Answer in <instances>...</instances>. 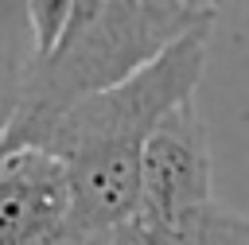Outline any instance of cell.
Here are the masks:
<instances>
[{
	"label": "cell",
	"instance_id": "cell-1",
	"mask_svg": "<svg viewBox=\"0 0 249 245\" xmlns=\"http://www.w3.org/2000/svg\"><path fill=\"white\" fill-rule=\"evenodd\" d=\"M206 43L210 27L183 35L128 82L66 109L35 140V152L58 159L66 175L70 210L62 241L132 218L140 148L167 109L195 101L206 70Z\"/></svg>",
	"mask_w": 249,
	"mask_h": 245
},
{
	"label": "cell",
	"instance_id": "cell-2",
	"mask_svg": "<svg viewBox=\"0 0 249 245\" xmlns=\"http://www.w3.org/2000/svg\"><path fill=\"white\" fill-rule=\"evenodd\" d=\"M218 4L206 0H70L62 39L47 58H23L19 109L0 140V156L35 140L78 101L97 97L191 31L214 27Z\"/></svg>",
	"mask_w": 249,
	"mask_h": 245
},
{
	"label": "cell",
	"instance_id": "cell-3",
	"mask_svg": "<svg viewBox=\"0 0 249 245\" xmlns=\"http://www.w3.org/2000/svg\"><path fill=\"white\" fill-rule=\"evenodd\" d=\"M210 148L195 101L167 109L140 148V175H136V218L152 222L167 237L179 222L210 202Z\"/></svg>",
	"mask_w": 249,
	"mask_h": 245
},
{
	"label": "cell",
	"instance_id": "cell-4",
	"mask_svg": "<svg viewBox=\"0 0 249 245\" xmlns=\"http://www.w3.org/2000/svg\"><path fill=\"white\" fill-rule=\"evenodd\" d=\"M66 175L47 152L0 156V245H58L66 229Z\"/></svg>",
	"mask_w": 249,
	"mask_h": 245
},
{
	"label": "cell",
	"instance_id": "cell-5",
	"mask_svg": "<svg viewBox=\"0 0 249 245\" xmlns=\"http://www.w3.org/2000/svg\"><path fill=\"white\" fill-rule=\"evenodd\" d=\"M171 245H249V222L241 210L210 198L179 222Z\"/></svg>",
	"mask_w": 249,
	"mask_h": 245
},
{
	"label": "cell",
	"instance_id": "cell-6",
	"mask_svg": "<svg viewBox=\"0 0 249 245\" xmlns=\"http://www.w3.org/2000/svg\"><path fill=\"white\" fill-rule=\"evenodd\" d=\"M27 31H31V54L27 58H47L54 51V43L62 39V27L70 19V0H31L19 4Z\"/></svg>",
	"mask_w": 249,
	"mask_h": 245
},
{
	"label": "cell",
	"instance_id": "cell-7",
	"mask_svg": "<svg viewBox=\"0 0 249 245\" xmlns=\"http://www.w3.org/2000/svg\"><path fill=\"white\" fill-rule=\"evenodd\" d=\"M58 245H171V237L163 229H156L152 222L144 218H124L117 226H105V229H89V233H78V237H66Z\"/></svg>",
	"mask_w": 249,
	"mask_h": 245
},
{
	"label": "cell",
	"instance_id": "cell-8",
	"mask_svg": "<svg viewBox=\"0 0 249 245\" xmlns=\"http://www.w3.org/2000/svg\"><path fill=\"white\" fill-rule=\"evenodd\" d=\"M19 86H23V62L12 54H0V140L19 109Z\"/></svg>",
	"mask_w": 249,
	"mask_h": 245
}]
</instances>
